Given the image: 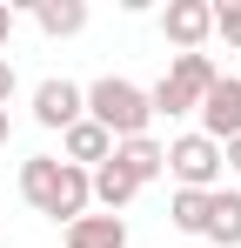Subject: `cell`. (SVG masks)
<instances>
[{
  "label": "cell",
  "mask_w": 241,
  "mask_h": 248,
  "mask_svg": "<svg viewBox=\"0 0 241 248\" xmlns=\"http://www.w3.org/2000/svg\"><path fill=\"white\" fill-rule=\"evenodd\" d=\"M87 121L94 127H107L114 141H134V134H148V87H134V81H120V74H107V81H94L87 87Z\"/></svg>",
  "instance_id": "obj_1"
},
{
  "label": "cell",
  "mask_w": 241,
  "mask_h": 248,
  "mask_svg": "<svg viewBox=\"0 0 241 248\" xmlns=\"http://www.w3.org/2000/svg\"><path fill=\"white\" fill-rule=\"evenodd\" d=\"M167 174H174L181 188L214 195V181H221V148H214L208 134H174V141H167Z\"/></svg>",
  "instance_id": "obj_2"
},
{
  "label": "cell",
  "mask_w": 241,
  "mask_h": 248,
  "mask_svg": "<svg viewBox=\"0 0 241 248\" xmlns=\"http://www.w3.org/2000/svg\"><path fill=\"white\" fill-rule=\"evenodd\" d=\"M195 114H201L195 134H208L214 148H221V141H235V134H241V74H221V81L201 94V108H195Z\"/></svg>",
  "instance_id": "obj_3"
},
{
  "label": "cell",
  "mask_w": 241,
  "mask_h": 248,
  "mask_svg": "<svg viewBox=\"0 0 241 248\" xmlns=\"http://www.w3.org/2000/svg\"><path fill=\"white\" fill-rule=\"evenodd\" d=\"M161 34L181 47V54H201V47H208V34H214V0H167Z\"/></svg>",
  "instance_id": "obj_4"
},
{
  "label": "cell",
  "mask_w": 241,
  "mask_h": 248,
  "mask_svg": "<svg viewBox=\"0 0 241 248\" xmlns=\"http://www.w3.org/2000/svg\"><path fill=\"white\" fill-rule=\"evenodd\" d=\"M80 114H87V87H74V81H40L34 87V121L40 127H60L67 134Z\"/></svg>",
  "instance_id": "obj_5"
},
{
  "label": "cell",
  "mask_w": 241,
  "mask_h": 248,
  "mask_svg": "<svg viewBox=\"0 0 241 248\" xmlns=\"http://www.w3.org/2000/svg\"><path fill=\"white\" fill-rule=\"evenodd\" d=\"M60 155H67V168H87V174H94V168L114 155V134H107V127H94L87 114H80V121L60 134Z\"/></svg>",
  "instance_id": "obj_6"
},
{
  "label": "cell",
  "mask_w": 241,
  "mask_h": 248,
  "mask_svg": "<svg viewBox=\"0 0 241 248\" xmlns=\"http://www.w3.org/2000/svg\"><path fill=\"white\" fill-rule=\"evenodd\" d=\"M87 188H94V202L107 208V215H120V208H127L134 195H141V181H134V174H127V168L114 161V155H107V161H101L94 174H87Z\"/></svg>",
  "instance_id": "obj_7"
},
{
  "label": "cell",
  "mask_w": 241,
  "mask_h": 248,
  "mask_svg": "<svg viewBox=\"0 0 241 248\" xmlns=\"http://www.w3.org/2000/svg\"><path fill=\"white\" fill-rule=\"evenodd\" d=\"M114 161L127 168V174H134L141 188H148V181H154L161 168H167V148H161L154 134H134V141H114Z\"/></svg>",
  "instance_id": "obj_8"
},
{
  "label": "cell",
  "mask_w": 241,
  "mask_h": 248,
  "mask_svg": "<svg viewBox=\"0 0 241 248\" xmlns=\"http://www.w3.org/2000/svg\"><path fill=\"white\" fill-rule=\"evenodd\" d=\"M87 202H94L87 168H67V161H60V181H54V202H47V215H54V221H80V215H87Z\"/></svg>",
  "instance_id": "obj_9"
},
{
  "label": "cell",
  "mask_w": 241,
  "mask_h": 248,
  "mask_svg": "<svg viewBox=\"0 0 241 248\" xmlns=\"http://www.w3.org/2000/svg\"><path fill=\"white\" fill-rule=\"evenodd\" d=\"M67 248H127V221L120 215H80V221H67Z\"/></svg>",
  "instance_id": "obj_10"
},
{
  "label": "cell",
  "mask_w": 241,
  "mask_h": 248,
  "mask_svg": "<svg viewBox=\"0 0 241 248\" xmlns=\"http://www.w3.org/2000/svg\"><path fill=\"white\" fill-rule=\"evenodd\" d=\"M54 181H60V155H27V161H20V195H27V208H40V215H47Z\"/></svg>",
  "instance_id": "obj_11"
},
{
  "label": "cell",
  "mask_w": 241,
  "mask_h": 248,
  "mask_svg": "<svg viewBox=\"0 0 241 248\" xmlns=\"http://www.w3.org/2000/svg\"><path fill=\"white\" fill-rule=\"evenodd\" d=\"M208 242H214V248H241V188H214V208H208Z\"/></svg>",
  "instance_id": "obj_12"
},
{
  "label": "cell",
  "mask_w": 241,
  "mask_h": 248,
  "mask_svg": "<svg viewBox=\"0 0 241 248\" xmlns=\"http://www.w3.org/2000/svg\"><path fill=\"white\" fill-rule=\"evenodd\" d=\"M34 20H40V34L67 41V34L87 27V0H34Z\"/></svg>",
  "instance_id": "obj_13"
},
{
  "label": "cell",
  "mask_w": 241,
  "mask_h": 248,
  "mask_svg": "<svg viewBox=\"0 0 241 248\" xmlns=\"http://www.w3.org/2000/svg\"><path fill=\"white\" fill-rule=\"evenodd\" d=\"M208 208H214V195H201V188H174L167 221H174L181 235H208Z\"/></svg>",
  "instance_id": "obj_14"
},
{
  "label": "cell",
  "mask_w": 241,
  "mask_h": 248,
  "mask_svg": "<svg viewBox=\"0 0 241 248\" xmlns=\"http://www.w3.org/2000/svg\"><path fill=\"white\" fill-rule=\"evenodd\" d=\"M167 81H181V87H188V94L201 101L208 87L221 81V67H214V54H174V67H167Z\"/></svg>",
  "instance_id": "obj_15"
},
{
  "label": "cell",
  "mask_w": 241,
  "mask_h": 248,
  "mask_svg": "<svg viewBox=\"0 0 241 248\" xmlns=\"http://www.w3.org/2000/svg\"><path fill=\"white\" fill-rule=\"evenodd\" d=\"M195 108H201V101H195L181 81H167V74L148 87V114H167V121H181V114H195Z\"/></svg>",
  "instance_id": "obj_16"
},
{
  "label": "cell",
  "mask_w": 241,
  "mask_h": 248,
  "mask_svg": "<svg viewBox=\"0 0 241 248\" xmlns=\"http://www.w3.org/2000/svg\"><path fill=\"white\" fill-rule=\"evenodd\" d=\"M214 34L221 47H241V0H214Z\"/></svg>",
  "instance_id": "obj_17"
},
{
  "label": "cell",
  "mask_w": 241,
  "mask_h": 248,
  "mask_svg": "<svg viewBox=\"0 0 241 248\" xmlns=\"http://www.w3.org/2000/svg\"><path fill=\"white\" fill-rule=\"evenodd\" d=\"M7 101H14V61L0 54V108H7Z\"/></svg>",
  "instance_id": "obj_18"
},
{
  "label": "cell",
  "mask_w": 241,
  "mask_h": 248,
  "mask_svg": "<svg viewBox=\"0 0 241 248\" xmlns=\"http://www.w3.org/2000/svg\"><path fill=\"white\" fill-rule=\"evenodd\" d=\"M221 168H235V174H241V134H235V141H221Z\"/></svg>",
  "instance_id": "obj_19"
},
{
  "label": "cell",
  "mask_w": 241,
  "mask_h": 248,
  "mask_svg": "<svg viewBox=\"0 0 241 248\" xmlns=\"http://www.w3.org/2000/svg\"><path fill=\"white\" fill-rule=\"evenodd\" d=\"M7 41H14V7L0 0V54H7Z\"/></svg>",
  "instance_id": "obj_20"
},
{
  "label": "cell",
  "mask_w": 241,
  "mask_h": 248,
  "mask_svg": "<svg viewBox=\"0 0 241 248\" xmlns=\"http://www.w3.org/2000/svg\"><path fill=\"white\" fill-rule=\"evenodd\" d=\"M7 134H14V114H7V108H0V148H7Z\"/></svg>",
  "instance_id": "obj_21"
}]
</instances>
